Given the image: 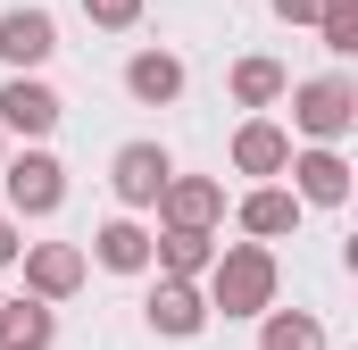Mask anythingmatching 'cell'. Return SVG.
Instances as JSON below:
<instances>
[{"label": "cell", "instance_id": "obj_1", "mask_svg": "<svg viewBox=\"0 0 358 350\" xmlns=\"http://www.w3.org/2000/svg\"><path fill=\"white\" fill-rule=\"evenodd\" d=\"M200 300H208V317H217V309H225V317H267L275 309V251L267 242H225Z\"/></svg>", "mask_w": 358, "mask_h": 350}, {"label": "cell", "instance_id": "obj_2", "mask_svg": "<svg viewBox=\"0 0 358 350\" xmlns=\"http://www.w3.org/2000/svg\"><path fill=\"white\" fill-rule=\"evenodd\" d=\"M292 125L308 134V150H334L358 125V84L350 76H308V84H292Z\"/></svg>", "mask_w": 358, "mask_h": 350}, {"label": "cell", "instance_id": "obj_3", "mask_svg": "<svg viewBox=\"0 0 358 350\" xmlns=\"http://www.w3.org/2000/svg\"><path fill=\"white\" fill-rule=\"evenodd\" d=\"M0 192H8V217H17V225H25V217H50V209L67 200V167L34 142V150L0 159Z\"/></svg>", "mask_w": 358, "mask_h": 350}, {"label": "cell", "instance_id": "obj_4", "mask_svg": "<svg viewBox=\"0 0 358 350\" xmlns=\"http://www.w3.org/2000/svg\"><path fill=\"white\" fill-rule=\"evenodd\" d=\"M92 259L76 242H25V300H42V309H59V300H76L84 292Z\"/></svg>", "mask_w": 358, "mask_h": 350}, {"label": "cell", "instance_id": "obj_5", "mask_svg": "<svg viewBox=\"0 0 358 350\" xmlns=\"http://www.w3.org/2000/svg\"><path fill=\"white\" fill-rule=\"evenodd\" d=\"M50 50H59V17H50V8H34V0H17V8L0 17V59H8L17 76H42V67H50Z\"/></svg>", "mask_w": 358, "mask_h": 350}, {"label": "cell", "instance_id": "obj_6", "mask_svg": "<svg viewBox=\"0 0 358 350\" xmlns=\"http://www.w3.org/2000/svg\"><path fill=\"white\" fill-rule=\"evenodd\" d=\"M59 117H67V100L42 84V76H8V84H0V134L42 142V134H59Z\"/></svg>", "mask_w": 358, "mask_h": 350}, {"label": "cell", "instance_id": "obj_7", "mask_svg": "<svg viewBox=\"0 0 358 350\" xmlns=\"http://www.w3.org/2000/svg\"><path fill=\"white\" fill-rule=\"evenodd\" d=\"M167 175H176V159H167L159 142H125V150L108 159V192H117L125 209H159V192H167Z\"/></svg>", "mask_w": 358, "mask_h": 350}, {"label": "cell", "instance_id": "obj_8", "mask_svg": "<svg viewBox=\"0 0 358 350\" xmlns=\"http://www.w3.org/2000/svg\"><path fill=\"white\" fill-rule=\"evenodd\" d=\"M159 217L183 225V234H217V217H225V183H217V175H167Z\"/></svg>", "mask_w": 358, "mask_h": 350}, {"label": "cell", "instance_id": "obj_9", "mask_svg": "<svg viewBox=\"0 0 358 350\" xmlns=\"http://www.w3.org/2000/svg\"><path fill=\"white\" fill-rule=\"evenodd\" d=\"M142 317H150V334H167V342L208 334V300H200V284H176V275H159V284H150Z\"/></svg>", "mask_w": 358, "mask_h": 350}, {"label": "cell", "instance_id": "obj_10", "mask_svg": "<svg viewBox=\"0 0 358 350\" xmlns=\"http://www.w3.org/2000/svg\"><path fill=\"white\" fill-rule=\"evenodd\" d=\"M292 200L300 209H342L350 200V159L342 150H292Z\"/></svg>", "mask_w": 358, "mask_h": 350}, {"label": "cell", "instance_id": "obj_11", "mask_svg": "<svg viewBox=\"0 0 358 350\" xmlns=\"http://www.w3.org/2000/svg\"><path fill=\"white\" fill-rule=\"evenodd\" d=\"M283 167H292V134H283L275 117H250V125L234 134V175H259V183H267V175H283Z\"/></svg>", "mask_w": 358, "mask_h": 350}, {"label": "cell", "instance_id": "obj_12", "mask_svg": "<svg viewBox=\"0 0 358 350\" xmlns=\"http://www.w3.org/2000/svg\"><path fill=\"white\" fill-rule=\"evenodd\" d=\"M150 267L176 275V284H200V275L217 267V234H183V225H167V234H150Z\"/></svg>", "mask_w": 358, "mask_h": 350}, {"label": "cell", "instance_id": "obj_13", "mask_svg": "<svg viewBox=\"0 0 358 350\" xmlns=\"http://www.w3.org/2000/svg\"><path fill=\"white\" fill-rule=\"evenodd\" d=\"M125 92H134L142 108L183 100V59H176V50H134V59H125Z\"/></svg>", "mask_w": 358, "mask_h": 350}, {"label": "cell", "instance_id": "obj_14", "mask_svg": "<svg viewBox=\"0 0 358 350\" xmlns=\"http://www.w3.org/2000/svg\"><path fill=\"white\" fill-rule=\"evenodd\" d=\"M234 217H242V234H250V242H283V234L300 225V200H292L283 183H259V192H242V209H234Z\"/></svg>", "mask_w": 358, "mask_h": 350}, {"label": "cell", "instance_id": "obj_15", "mask_svg": "<svg viewBox=\"0 0 358 350\" xmlns=\"http://www.w3.org/2000/svg\"><path fill=\"white\" fill-rule=\"evenodd\" d=\"M92 259L108 267V275H150V234H142L134 217H108V225L92 234Z\"/></svg>", "mask_w": 358, "mask_h": 350}, {"label": "cell", "instance_id": "obj_16", "mask_svg": "<svg viewBox=\"0 0 358 350\" xmlns=\"http://www.w3.org/2000/svg\"><path fill=\"white\" fill-rule=\"evenodd\" d=\"M59 342V309H42V300H0V350H50Z\"/></svg>", "mask_w": 358, "mask_h": 350}, {"label": "cell", "instance_id": "obj_17", "mask_svg": "<svg viewBox=\"0 0 358 350\" xmlns=\"http://www.w3.org/2000/svg\"><path fill=\"white\" fill-rule=\"evenodd\" d=\"M283 92H292L283 59H234V108H275Z\"/></svg>", "mask_w": 358, "mask_h": 350}, {"label": "cell", "instance_id": "obj_18", "mask_svg": "<svg viewBox=\"0 0 358 350\" xmlns=\"http://www.w3.org/2000/svg\"><path fill=\"white\" fill-rule=\"evenodd\" d=\"M259 350H325V326L308 309H267L259 317Z\"/></svg>", "mask_w": 358, "mask_h": 350}, {"label": "cell", "instance_id": "obj_19", "mask_svg": "<svg viewBox=\"0 0 358 350\" xmlns=\"http://www.w3.org/2000/svg\"><path fill=\"white\" fill-rule=\"evenodd\" d=\"M317 34H325V50H334V59H350V50H358V0H325Z\"/></svg>", "mask_w": 358, "mask_h": 350}, {"label": "cell", "instance_id": "obj_20", "mask_svg": "<svg viewBox=\"0 0 358 350\" xmlns=\"http://www.w3.org/2000/svg\"><path fill=\"white\" fill-rule=\"evenodd\" d=\"M84 17L100 34H125V25H142V0H84Z\"/></svg>", "mask_w": 358, "mask_h": 350}, {"label": "cell", "instance_id": "obj_21", "mask_svg": "<svg viewBox=\"0 0 358 350\" xmlns=\"http://www.w3.org/2000/svg\"><path fill=\"white\" fill-rule=\"evenodd\" d=\"M275 17H283V25H317V17H325V0H267Z\"/></svg>", "mask_w": 358, "mask_h": 350}, {"label": "cell", "instance_id": "obj_22", "mask_svg": "<svg viewBox=\"0 0 358 350\" xmlns=\"http://www.w3.org/2000/svg\"><path fill=\"white\" fill-rule=\"evenodd\" d=\"M25 259V234H17V217H0V267H17Z\"/></svg>", "mask_w": 358, "mask_h": 350}, {"label": "cell", "instance_id": "obj_23", "mask_svg": "<svg viewBox=\"0 0 358 350\" xmlns=\"http://www.w3.org/2000/svg\"><path fill=\"white\" fill-rule=\"evenodd\" d=\"M0 159H8V134H0Z\"/></svg>", "mask_w": 358, "mask_h": 350}, {"label": "cell", "instance_id": "obj_24", "mask_svg": "<svg viewBox=\"0 0 358 350\" xmlns=\"http://www.w3.org/2000/svg\"><path fill=\"white\" fill-rule=\"evenodd\" d=\"M0 300H8V292H0Z\"/></svg>", "mask_w": 358, "mask_h": 350}]
</instances>
